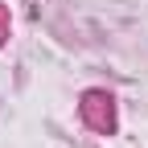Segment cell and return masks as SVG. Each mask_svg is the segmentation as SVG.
Segmentation results:
<instances>
[{
    "label": "cell",
    "instance_id": "cell-2",
    "mask_svg": "<svg viewBox=\"0 0 148 148\" xmlns=\"http://www.w3.org/2000/svg\"><path fill=\"white\" fill-rule=\"evenodd\" d=\"M0 41H4V16H0Z\"/></svg>",
    "mask_w": 148,
    "mask_h": 148
},
{
    "label": "cell",
    "instance_id": "cell-1",
    "mask_svg": "<svg viewBox=\"0 0 148 148\" xmlns=\"http://www.w3.org/2000/svg\"><path fill=\"white\" fill-rule=\"evenodd\" d=\"M82 111H86V119L99 127V132H111V123H115V115H111V99L107 95H86V103H82Z\"/></svg>",
    "mask_w": 148,
    "mask_h": 148
}]
</instances>
